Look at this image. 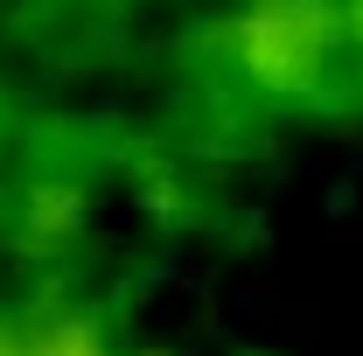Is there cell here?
<instances>
[{
  "label": "cell",
  "instance_id": "obj_1",
  "mask_svg": "<svg viewBox=\"0 0 363 356\" xmlns=\"http://www.w3.org/2000/svg\"><path fill=\"white\" fill-rule=\"evenodd\" d=\"M224 35V63L266 98H301L335 49V7L328 0H238Z\"/></svg>",
  "mask_w": 363,
  "mask_h": 356
}]
</instances>
